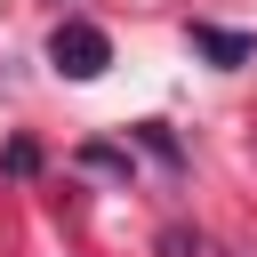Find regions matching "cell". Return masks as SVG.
I'll use <instances>...</instances> for the list:
<instances>
[{
	"mask_svg": "<svg viewBox=\"0 0 257 257\" xmlns=\"http://www.w3.org/2000/svg\"><path fill=\"white\" fill-rule=\"evenodd\" d=\"M48 64H56L64 80H96V72L112 64V40H104V24H88V16H64V24L48 32Z\"/></svg>",
	"mask_w": 257,
	"mask_h": 257,
	"instance_id": "1",
	"label": "cell"
},
{
	"mask_svg": "<svg viewBox=\"0 0 257 257\" xmlns=\"http://www.w3.org/2000/svg\"><path fill=\"white\" fill-rule=\"evenodd\" d=\"M193 48H201L209 64H225V72L257 56V40H249V32H225V24H193Z\"/></svg>",
	"mask_w": 257,
	"mask_h": 257,
	"instance_id": "2",
	"label": "cell"
},
{
	"mask_svg": "<svg viewBox=\"0 0 257 257\" xmlns=\"http://www.w3.org/2000/svg\"><path fill=\"white\" fill-rule=\"evenodd\" d=\"M137 137H145V145H153V161H169V169H177V161H185V153H177V137H169V128H161V120H137Z\"/></svg>",
	"mask_w": 257,
	"mask_h": 257,
	"instance_id": "3",
	"label": "cell"
},
{
	"mask_svg": "<svg viewBox=\"0 0 257 257\" xmlns=\"http://www.w3.org/2000/svg\"><path fill=\"white\" fill-rule=\"evenodd\" d=\"M32 169H40V145L16 137V145H8V177H32Z\"/></svg>",
	"mask_w": 257,
	"mask_h": 257,
	"instance_id": "4",
	"label": "cell"
}]
</instances>
